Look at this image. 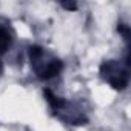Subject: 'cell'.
<instances>
[{"instance_id":"3957f363","label":"cell","mask_w":131,"mask_h":131,"mask_svg":"<svg viewBox=\"0 0 131 131\" xmlns=\"http://www.w3.org/2000/svg\"><path fill=\"white\" fill-rule=\"evenodd\" d=\"M11 45V36L6 29L0 28V52H5Z\"/></svg>"},{"instance_id":"7a4b0ae2","label":"cell","mask_w":131,"mask_h":131,"mask_svg":"<svg viewBox=\"0 0 131 131\" xmlns=\"http://www.w3.org/2000/svg\"><path fill=\"white\" fill-rule=\"evenodd\" d=\"M43 94H45V97H46V100H48V103L51 105V108H52V110H60V108L65 105L63 99H60V97L54 96L49 90H45V91H43Z\"/></svg>"},{"instance_id":"277c9868","label":"cell","mask_w":131,"mask_h":131,"mask_svg":"<svg viewBox=\"0 0 131 131\" xmlns=\"http://www.w3.org/2000/svg\"><path fill=\"white\" fill-rule=\"evenodd\" d=\"M43 56V49L40 48V46H31L29 48V57H31V60H39L40 57Z\"/></svg>"},{"instance_id":"5b68a950","label":"cell","mask_w":131,"mask_h":131,"mask_svg":"<svg viewBox=\"0 0 131 131\" xmlns=\"http://www.w3.org/2000/svg\"><path fill=\"white\" fill-rule=\"evenodd\" d=\"M62 6H63V8H67V9H76V8H77V5L73 3V2H70V3H68V2H63Z\"/></svg>"},{"instance_id":"6da1fadb","label":"cell","mask_w":131,"mask_h":131,"mask_svg":"<svg viewBox=\"0 0 131 131\" xmlns=\"http://www.w3.org/2000/svg\"><path fill=\"white\" fill-rule=\"evenodd\" d=\"M60 70H62V62L60 60H57V59H52L46 67H43V68H39L37 70V74H39V77L40 79H49V77H52V76H56V74H59L60 73Z\"/></svg>"},{"instance_id":"8992f818","label":"cell","mask_w":131,"mask_h":131,"mask_svg":"<svg viewBox=\"0 0 131 131\" xmlns=\"http://www.w3.org/2000/svg\"><path fill=\"white\" fill-rule=\"evenodd\" d=\"M2 70H3V68H2V62H0V73H2Z\"/></svg>"}]
</instances>
